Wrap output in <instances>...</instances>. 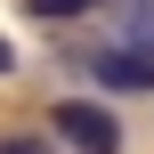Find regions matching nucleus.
I'll use <instances>...</instances> for the list:
<instances>
[{
  "mask_svg": "<svg viewBox=\"0 0 154 154\" xmlns=\"http://www.w3.org/2000/svg\"><path fill=\"white\" fill-rule=\"evenodd\" d=\"M97 0H24V16H41V24H73V16H89Z\"/></svg>",
  "mask_w": 154,
  "mask_h": 154,
  "instance_id": "3",
  "label": "nucleus"
},
{
  "mask_svg": "<svg viewBox=\"0 0 154 154\" xmlns=\"http://www.w3.org/2000/svg\"><path fill=\"white\" fill-rule=\"evenodd\" d=\"M0 73H16V49H8V41H0Z\"/></svg>",
  "mask_w": 154,
  "mask_h": 154,
  "instance_id": "6",
  "label": "nucleus"
},
{
  "mask_svg": "<svg viewBox=\"0 0 154 154\" xmlns=\"http://www.w3.org/2000/svg\"><path fill=\"white\" fill-rule=\"evenodd\" d=\"M122 41H146V49H154V0H130V16H122Z\"/></svg>",
  "mask_w": 154,
  "mask_h": 154,
  "instance_id": "4",
  "label": "nucleus"
},
{
  "mask_svg": "<svg viewBox=\"0 0 154 154\" xmlns=\"http://www.w3.org/2000/svg\"><path fill=\"white\" fill-rule=\"evenodd\" d=\"M0 154H57V146H41V138H0Z\"/></svg>",
  "mask_w": 154,
  "mask_h": 154,
  "instance_id": "5",
  "label": "nucleus"
},
{
  "mask_svg": "<svg viewBox=\"0 0 154 154\" xmlns=\"http://www.w3.org/2000/svg\"><path fill=\"white\" fill-rule=\"evenodd\" d=\"M89 81H106V89H138V97H154V49H146V41H106V49L89 57Z\"/></svg>",
  "mask_w": 154,
  "mask_h": 154,
  "instance_id": "2",
  "label": "nucleus"
},
{
  "mask_svg": "<svg viewBox=\"0 0 154 154\" xmlns=\"http://www.w3.org/2000/svg\"><path fill=\"white\" fill-rule=\"evenodd\" d=\"M49 122H57V138H65L73 154H122V122H114L97 97H65Z\"/></svg>",
  "mask_w": 154,
  "mask_h": 154,
  "instance_id": "1",
  "label": "nucleus"
}]
</instances>
